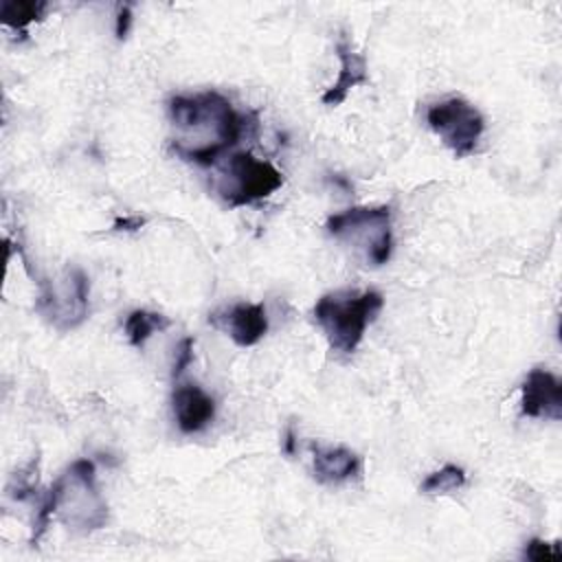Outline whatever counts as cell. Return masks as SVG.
I'll return each instance as SVG.
<instances>
[{
	"mask_svg": "<svg viewBox=\"0 0 562 562\" xmlns=\"http://www.w3.org/2000/svg\"><path fill=\"white\" fill-rule=\"evenodd\" d=\"M169 119L178 132L171 140L173 151L202 167L215 165L220 154L237 145L246 125V119L217 92L173 97Z\"/></svg>",
	"mask_w": 562,
	"mask_h": 562,
	"instance_id": "obj_1",
	"label": "cell"
},
{
	"mask_svg": "<svg viewBox=\"0 0 562 562\" xmlns=\"http://www.w3.org/2000/svg\"><path fill=\"white\" fill-rule=\"evenodd\" d=\"M382 305L384 299L375 290L334 292L318 299L314 305V318L334 351L353 353L367 331V325L380 314Z\"/></svg>",
	"mask_w": 562,
	"mask_h": 562,
	"instance_id": "obj_2",
	"label": "cell"
},
{
	"mask_svg": "<svg viewBox=\"0 0 562 562\" xmlns=\"http://www.w3.org/2000/svg\"><path fill=\"white\" fill-rule=\"evenodd\" d=\"M327 231L338 239L358 241L364 248L367 261L382 266L393 250L391 206H353L327 220Z\"/></svg>",
	"mask_w": 562,
	"mask_h": 562,
	"instance_id": "obj_3",
	"label": "cell"
},
{
	"mask_svg": "<svg viewBox=\"0 0 562 562\" xmlns=\"http://www.w3.org/2000/svg\"><path fill=\"white\" fill-rule=\"evenodd\" d=\"M283 184L281 171L250 151L228 156L217 191L228 206H246L272 195Z\"/></svg>",
	"mask_w": 562,
	"mask_h": 562,
	"instance_id": "obj_4",
	"label": "cell"
},
{
	"mask_svg": "<svg viewBox=\"0 0 562 562\" xmlns=\"http://www.w3.org/2000/svg\"><path fill=\"white\" fill-rule=\"evenodd\" d=\"M426 121L457 158L470 156L485 130L481 112L461 97L432 103L426 112Z\"/></svg>",
	"mask_w": 562,
	"mask_h": 562,
	"instance_id": "obj_5",
	"label": "cell"
},
{
	"mask_svg": "<svg viewBox=\"0 0 562 562\" xmlns=\"http://www.w3.org/2000/svg\"><path fill=\"white\" fill-rule=\"evenodd\" d=\"M520 393V411L525 417H562V384L551 371L531 369Z\"/></svg>",
	"mask_w": 562,
	"mask_h": 562,
	"instance_id": "obj_6",
	"label": "cell"
},
{
	"mask_svg": "<svg viewBox=\"0 0 562 562\" xmlns=\"http://www.w3.org/2000/svg\"><path fill=\"white\" fill-rule=\"evenodd\" d=\"M211 323L228 331L235 345L252 347L257 345L268 331V316L261 303H235L224 314L215 312Z\"/></svg>",
	"mask_w": 562,
	"mask_h": 562,
	"instance_id": "obj_7",
	"label": "cell"
},
{
	"mask_svg": "<svg viewBox=\"0 0 562 562\" xmlns=\"http://www.w3.org/2000/svg\"><path fill=\"white\" fill-rule=\"evenodd\" d=\"M336 55L340 61V72H338L336 81L331 83V88H327L321 97V101L325 105H340L347 99L351 88L369 83L367 59L362 53L353 50V44L345 33H340V37L336 42Z\"/></svg>",
	"mask_w": 562,
	"mask_h": 562,
	"instance_id": "obj_8",
	"label": "cell"
},
{
	"mask_svg": "<svg viewBox=\"0 0 562 562\" xmlns=\"http://www.w3.org/2000/svg\"><path fill=\"white\" fill-rule=\"evenodd\" d=\"M178 428L187 435L200 432L215 417V402L198 384H180L171 395Z\"/></svg>",
	"mask_w": 562,
	"mask_h": 562,
	"instance_id": "obj_9",
	"label": "cell"
},
{
	"mask_svg": "<svg viewBox=\"0 0 562 562\" xmlns=\"http://www.w3.org/2000/svg\"><path fill=\"white\" fill-rule=\"evenodd\" d=\"M362 470L360 457L342 446L314 448V476L321 483H345L358 476Z\"/></svg>",
	"mask_w": 562,
	"mask_h": 562,
	"instance_id": "obj_10",
	"label": "cell"
},
{
	"mask_svg": "<svg viewBox=\"0 0 562 562\" xmlns=\"http://www.w3.org/2000/svg\"><path fill=\"white\" fill-rule=\"evenodd\" d=\"M167 327H169V318L158 312L134 310L125 318V334H127L130 345H134V347H143L154 331H160Z\"/></svg>",
	"mask_w": 562,
	"mask_h": 562,
	"instance_id": "obj_11",
	"label": "cell"
},
{
	"mask_svg": "<svg viewBox=\"0 0 562 562\" xmlns=\"http://www.w3.org/2000/svg\"><path fill=\"white\" fill-rule=\"evenodd\" d=\"M46 11V2H29V0H2L0 18L7 26L24 31L31 22L42 20Z\"/></svg>",
	"mask_w": 562,
	"mask_h": 562,
	"instance_id": "obj_12",
	"label": "cell"
},
{
	"mask_svg": "<svg viewBox=\"0 0 562 562\" xmlns=\"http://www.w3.org/2000/svg\"><path fill=\"white\" fill-rule=\"evenodd\" d=\"M463 485H465V472H463V468L448 463V465L439 468L437 472L428 474V476L422 481L419 492L432 494V496H435V494H450V492H454V490H459V487H463Z\"/></svg>",
	"mask_w": 562,
	"mask_h": 562,
	"instance_id": "obj_13",
	"label": "cell"
},
{
	"mask_svg": "<svg viewBox=\"0 0 562 562\" xmlns=\"http://www.w3.org/2000/svg\"><path fill=\"white\" fill-rule=\"evenodd\" d=\"M527 560H533V562H544V560H558L562 555L560 547L558 544H549L544 540H529L527 547H525V553H522Z\"/></svg>",
	"mask_w": 562,
	"mask_h": 562,
	"instance_id": "obj_14",
	"label": "cell"
},
{
	"mask_svg": "<svg viewBox=\"0 0 562 562\" xmlns=\"http://www.w3.org/2000/svg\"><path fill=\"white\" fill-rule=\"evenodd\" d=\"M193 362V338H182L178 349H176V360H173V378H180L184 369Z\"/></svg>",
	"mask_w": 562,
	"mask_h": 562,
	"instance_id": "obj_15",
	"label": "cell"
},
{
	"mask_svg": "<svg viewBox=\"0 0 562 562\" xmlns=\"http://www.w3.org/2000/svg\"><path fill=\"white\" fill-rule=\"evenodd\" d=\"M130 26H132V7L130 4H121L119 11H116V37L119 40H125L127 33H130Z\"/></svg>",
	"mask_w": 562,
	"mask_h": 562,
	"instance_id": "obj_16",
	"label": "cell"
},
{
	"mask_svg": "<svg viewBox=\"0 0 562 562\" xmlns=\"http://www.w3.org/2000/svg\"><path fill=\"white\" fill-rule=\"evenodd\" d=\"M145 224V220L143 217H138V215H125V217H116L114 220V231H138L140 226Z\"/></svg>",
	"mask_w": 562,
	"mask_h": 562,
	"instance_id": "obj_17",
	"label": "cell"
},
{
	"mask_svg": "<svg viewBox=\"0 0 562 562\" xmlns=\"http://www.w3.org/2000/svg\"><path fill=\"white\" fill-rule=\"evenodd\" d=\"M283 452H285V454H290V457L296 452V432H294V426H292V424L285 428V437H283Z\"/></svg>",
	"mask_w": 562,
	"mask_h": 562,
	"instance_id": "obj_18",
	"label": "cell"
}]
</instances>
